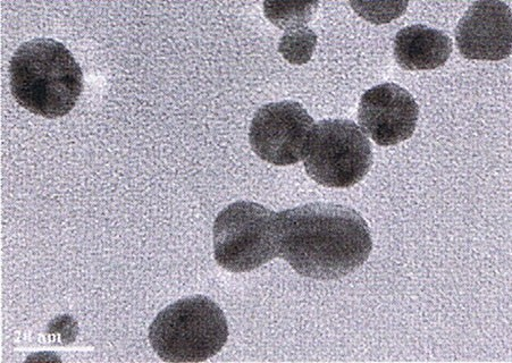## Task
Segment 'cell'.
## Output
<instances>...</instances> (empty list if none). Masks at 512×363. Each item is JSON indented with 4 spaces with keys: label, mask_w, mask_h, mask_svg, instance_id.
Here are the masks:
<instances>
[{
    "label": "cell",
    "mask_w": 512,
    "mask_h": 363,
    "mask_svg": "<svg viewBox=\"0 0 512 363\" xmlns=\"http://www.w3.org/2000/svg\"><path fill=\"white\" fill-rule=\"evenodd\" d=\"M279 219V257L301 276L339 280L371 255V230L352 208L316 202L281 211Z\"/></svg>",
    "instance_id": "1"
},
{
    "label": "cell",
    "mask_w": 512,
    "mask_h": 363,
    "mask_svg": "<svg viewBox=\"0 0 512 363\" xmlns=\"http://www.w3.org/2000/svg\"><path fill=\"white\" fill-rule=\"evenodd\" d=\"M10 79L16 101L46 118L69 114L83 90L80 65L54 39L38 38L21 45L11 61Z\"/></svg>",
    "instance_id": "2"
},
{
    "label": "cell",
    "mask_w": 512,
    "mask_h": 363,
    "mask_svg": "<svg viewBox=\"0 0 512 363\" xmlns=\"http://www.w3.org/2000/svg\"><path fill=\"white\" fill-rule=\"evenodd\" d=\"M229 339L224 312L203 295L181 299L159 312L149 328V341L167 362L211 359Z\"/></svg>",
    "instance_id": "3"
},
{
    "label": "cell",
    "mask_w": 512,
    "mask_h": 363,
    "mask_svg": "<svg viewBox=\"0 0 512 363\" xmlns=\"http://www.w3.org/2000/svg\"><path fill=\"white\" fill-rule=\"evenodd\" d=\"M217 264L232 273H247L280 255L279 213L255 202L238 201L215 219Z\"/></svg>",
    "instance_id": "4"
},
{
    "label": "cell",
    "mask_w": 512,
    "mask_h": 363,
    "mask_svg": "<svg viewBox=\"0 0 512 363\" xmlns=\"http://www.w3.org/2000/svg\"><path fill=\"white\" fill-rule=\"evenodd\" d=\"M373 150L367 135L349 120L314 125L305 156L307 174L327 188H350L371 170Z\"/></svg>",
    "instance_id": "5"
},
{
    "label": "cell",
    "mask_w": 512,
    "mask_h": 363,
    "mask_svg": "<svg viewBox=\"0 0 512 363\" xmlns=\"http://www.w3.org/2000/svg\"><path fill=\"white\" fill-rule=\"evenodd\" d=\"M314 120L295 101L260 107L250 125L249 142L254 153L276 166L296 165L305 159Z\"/></svg>",
    "instance_id": "6"
},
{
    "label": "cell",
    "mask_w": 512,
    "mask_h": 363,
    "mask_svg": "<svg viewBox=\"0 0 512 363\" xmlns=\"http://www.w3.org/2000/svg\"><path fill=\"white\" fill-rule=\"evenodd\" d=\"M418 117L415 98L398 84H380L367 90L360 99V128L382 147L397 146L413 137Z\"/></svg>",
    "instance_id": "7"
},
{
    "label": "cell",
    "mask_w": 512,
    "mask_h": 363,
    "mask_svg": "<svg viewBox=\"0 0 512 363\" xmlns=\"http://www.w3.org/2000/svg\"><path fill=\"white\" fill-rule=\"evenodd\" d=\"M459 52L476 61H502L511 54V10L502 2H476L459 21Z\"/></svg>",
    "instance_id": "8"
},
{
    "label": "cell",
    "mask_w": 512,
    "mask_h": 363,
    "mask_svg": "<svg viewBox=\"0 0 512 363\" xmlns=\"http://www.w3.org/2000/svg\"><path fill=\"white\" fill-rule=\"evenodd\" d=\"M452 49L446 33L422 24L400 30L394 39V58L406 71L439 69L448 62Z\"/></svg>",
    "instance_id": "9"
},
{
    "label": "cell",
    "mask_w": 512,
    "mask_h": 363,
    "mask_svg": "<svg viewBox=\"0 0 512 363\" xmlns=\"http://www.w3.org/2000/svg\"><path fill=\"white\" fill-rule=\"evenodd\" d=\"M320 3H264L265 15L276 27L288 31L306 27Z\"/></svg>",
    "instance_id": "10"
},
{
    "label": "cell",
    "mask_w": 512,
    "mask_h": 363,
    "mask_svg": "<svg viewBox=\"0 0 512 363\" xmlns=\"http://www.w3.org/2000/svg\"><path fill=\"white\" fill-rule=\"evenodd\" d=\"M316 33L307 27L285 31L279 52L293 65H305L312 59L317 46Z\"/></svg>",
    "instance_id": "11"
},
{
    "label": "cell",
    "mask_w": 512,
    "mask_h": 363,
    "mask_svg": "<svg viewBox=\"0 0 512 363\" xmlns=\"http://www.w3.org/2000/svg\"><path fill=\"white\" fill-rule=\"evenodd\" d=\"M381 3V8H373L371 3H351L355 11L365 18V20L373 23H388L398 16L404 14L408 3Z\"/></svg>",
    "instance_id": "12"
}]
</instances>
